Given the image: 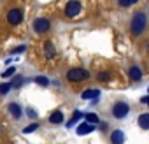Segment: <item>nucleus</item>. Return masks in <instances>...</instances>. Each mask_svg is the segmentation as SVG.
<instances>
[{"instance_id": "423d86ee", "label": "nucleus", "mask_w": 149, "mask_h": 144, "mask_svg": "<svg viewBox=\"0 0 149 144\" xmlns=\"http://www.w3.org/2000/svg\"><path fill=\"white\" fill-rule=\"evenodd\" d=\"M49 20H46V18H37L35 21H33V30L37 32V34H46V32H49Z\"/></svg>"}, {"instance_id": "4468645a", "label": "nucleus", "mask_w": 149, "mask_h": 144, "mask_svg": "<svg viewBox=\"0 0 149 144\" xmlns=\"http://www.w3.org/2000/svg\"><path fill=\"white\" fill-rule=\"evenodd\" d=\"M139 125L144 130H149V113H144V114L139 116Z\"/></svg>"}, {"instance_id": "f3484780", "label": "nucleus", "mask_w": 149, "mask_h": 144, "mask_svg": "<svg viewBox=\"0 0 149 144\" xmlns=\"http://www.w3.org/2000/svg\"><path fill=\"white\" fill-rule=\"evenodd\" d=\"M81 116H83V113H81V111H76V113H74V116L70 118V121H68V127H72V125H76V121H77V120H79Z\"/></svg>"}, {"instance_id": "0eeeda50", "label": "nucleus", "mask_w": 149, "mask_h": 144, "mask_svg": "<svg viewBox=\"0 0 149 144\" xmlns=\"http://www.w3.org/2000/svg\"><path fill=\"white\" fill-rule=\"evenodd\" d=\"M111 142L112 144H125V134L121 130H114L111 134Z\"/></svg>"}, {"instance_id": "ddd939ff", "label": "nucleus", "mask_w": 149, "mask_h": 144, "mask_svg": "<svg viewBox=\"0 0 149 144\" xmlns=\"http://www.w3.org/2000/svg\"><path fill=\"white\" fill-rule=\"evenodd\" d=\"M49 121H51L53 125H60V123L63 121V113H61V111H54V113L49 116Z\"/></svg>"}, {"instance_id": "b1692460", "label": "nucleus", "mask_w": 149, "mask_h": 144, "mask_svg": "<svg viewBox=\"0 0 149 144\" xmlns=\"http://www.w3.org/2000/svg\"><path fill=\"white\" fill-rule=\"evenodd\" d=\"M26 114H28V118H35V116H37V113H35L33 109H28V111H26Z\"/></svg>"}, {"instance_id": "f03ea898", "label": "nucleus", "mask_w": 149, "mask_h": 144, "mask_svg": "<svg viewBox=\"0 0 149 144\" xmlns=\"http://www.w3.org/2000/svg\"><path fill=\"white\" fill-rule=\"evenodd\" d=\"M88 78H90V72L86 69H79L77 67V69H70L67 72V79L72 81V83H79V81H84Z\"/></svg>"}, {"instance_id": "1a4fd4ad", "label": "nucleus", "mask_w": 149, "mask_h": 144, "mask_svg": "<svg viewBox=\"0 0 149 144\" xmlns=\"http://www.w3.org/2000/svg\"><path fill=\"white\" fill-rule=\"evenodd\" d=\"M128 78H130L132 81H139V79L142 78V70H140L139 67H130V69H128Z\"/></svg>"}, {"instance_id": "9d476101", "label": "nucleus", "mask_w": 149, "mask_h": 144, "mask_svg": "<svg viewBox=\"0 0 149 144\" xmlns=\"http://www.w3.org/2000/svg\"><path fill=\"white\" fill-rule=\"evenodd\" d=\"M7 109H9V113H11V116L13 118H19L21 116V107H19V104H16V102H11L9 106H7Z\"/></svg>"}, {"instance_id": "6e6552de", "label": "nucleus", "mask_w": 149, "mask_h": 144, "mask_svg": "<svg viewBox=\"0 0 149 144\" xmlns=\"http://www.w3.org/2000/svg\"><path fill=\"white\" fill-rule=\"evenodd\" d=\"M95 130V125H90V123H81L79 127H77V135H86V134H90V132H93Z\"/></svg>"}, {"instance_id": "393cba45", "label": "nucleus", "mask_w": 149, "mask_h": 144, "mask_svg": "<svg viewBox=\"0 0 149 144\" xmlns=\"http://www.w3.org/2000/svg\"><path fill=\"white\" fill-rule=\"evenodd\" d=\"M23 51H25V46H19V48L14 49V53H23Z\"/></svg>"}, {"instance_id": "aec40b11", "label": "nucleus", "mask_w": 149, "mask_h": 144, "mask_svg": "<svg viewBox=\"0 0 149 144\" xmlns=\"http://www.w3.org/2000/svg\"><path fill=\"white\" fill-rule=\"evenodd\" d=\"M133 4H135V0H119V6L121 7H130Z\"/></svg>"}, {"instance_id": "2eb2a0df", "label": "nucleus", "mask_w": 149, "mask_h": 144, "mask_svg": "<svg viewBox=\"0 0 149 144\" xmlns=\"http://www.w3.org/2000/svg\"><path fill=\"white\" fill-rule=\"evenodd\" d=\"M86 123H90V125H95V123H98V116H97V114H93V113L86 114Z\"/></svg>"}, {"instance_id": "dca6fc26", "label": "nucleus", "mask_w": 149, "mask_h": 144, "mask_svg": "<svg viewBox=\"0 0 149 144\" xmlns=\"http://www.w3.org/2000/svg\"><path fill=\"white\" fill-rule=\"evenodd\" d=\"M109 79H111V72H107V70L98 72V81H109Z\"/></svg>"}, {"instance_id": "39448f33", "label": "nucleus", "mask_w": 149, "mask_h": 144, "mask_svg": "<svg viewBox=\"0 0 149 144\" xmlns=\"http://www.w3.org/2000/svg\"><path fill=\"white\" fill-rule=\"evenodd\" d=\"M21 20H23V13H21V9H11V11L7 13V21H9V25L16 27V25L21 23Z\"/></svg>"}, {"instance_id": "f8f14e48", "label": "nucleus", "mask_w": 149, "mask_h": 144, "mask_svg": "<svg viewBox=\"0 0 149 144\" xmlns=\"http://www.w3.org/2000/svg\"><path fill=\"white\" fill-rule=\"evenodd\" d=\"M84 100H91V99H98L100 97V90H86V92H83V95H81Z\"/></svg>"}, {"instance_id": "412c9836", "label": "nucleus", "mask_w": 149, "mask_h": 144, "mask_svg": "<svg viewBox=\"0 0 149 144\" xmlns=\"http://www.w3.org/2000/svg\"><path fill=\"white\" fill-rule=\"evenodd\" d=\"M14 72H16V69H14V67H9V69L4 72V74H2V78H9V76H13V74H14Z\"/></svg>"}, {"instance_id": "f257e3e1", "label": "nucleus", "mask_w": 149, "mask_h": 144, "mask_svg": "<svg viewBox=\"0 0 149 144\" xmlns=\"http://www.w3.org/2000/svg\"><path fill=\"white\" fill-rule=\"evenodd\" d=\"M146 27H147V18H146V14H144L142 11H137V13L133 14V18H132L130 32H132L133 35H140V34L146 30Z\"/></svg>"}, {"instance_id": "7ed1b4c3", "label": "nucleus", "mask_w": 149, "mask_h": 144, "mask_svg": "<svg viewBox=\"0 0 149 144\" xmlns=\"http://www.w3.org/2000/svg\"><path fill=\"white\" fill-rule=\"evenodd\" d=\"M128 113H130V106H128L126 102H118V104L112 106V114H114V118H118V120L125 118Z\"/></svg>"}, {"instance_id": "20e7f679", "label": "nucleus", "mask_w": 149, "mask_h": 144, "mask_svg": "<svg viewBox=\"0 0 149 144\" xmlns=\"http://www.w3.org/2000/svg\"><path fill=\"white\" fill-rule=\"evenodd\" d=\"M81 4L79 2H76V0H72V2H68L67 6H65V14L68 16V18H76V16H79L81 14Z\"/></svg>"}, {"instance_id": "4be33fe9", "label": "nucleus", "mask_w": 149, "mask_h": 144, "mask_svg": "<svg viewBox=\"0 0 149 144\" xmlns=\"http://www.w3.org/2000/svg\"><path fill=\"white\" fill-rule=\"evenodd\" d=\"M35 81L39 83V85H42V86H46L49 81H47V78H44V76H39V78H35Z\"/></svg>"}, {"instance_id": "a211bd4d", "label": "nucleus", "mask_w": 149, "mask_h": 144, "mask_svg": "<svg viewBox=\"0 0 149 144\" xmlns=\"http://www.w3.org/2000/svg\"><path fill=\"white\" fill-rule=\"evenodd\" d=\"M11 88H13V86H11V83H2V85H0V95H6Z\"/></svg>"}, {"instance_id": "9b49d317", "label": "nucleus", "mask_w": 149, "mask_h": 144, "mask_svg": "<svg viewBox=\"0 0 149 144\" xmlns=\"http://www.w3.org/2000/svg\"><path fill=\"white\" fill-rule=\"evenodd\" d=\"M44 56L46 58H54L56 56V51H54V46L47 41V42H44Z\"/></svg>"}, {"instance_id": "a878e982", "label": "nucleus", "mask_w": 149, "mask_h": 144, "mask_svg": "<svg viewBox=\"0 0 149 144\" xmlns=\"http://www.w3.org/2000/svg\"><path fill=\"white\" fill-rule=\"evenodd\" d=\"M146 104H147V106H149V95H147V102H146Z\"/></svg>"}, {"instance_id": "6ab92c4d", "label": "nucleus", "mask_w": 149, "mask_h": 144, "mask_svg": "<svg viewBox=\"0 0 149 144\" xmlns=\"http://www.w3.org/2000/svg\"><path fill=\"white\" fill-rule=\"evenodd\" d=\"M37 127H39L37 123H30V125H28V127L23 130V134H30V132H35V130H37Z\"/></svg>"}, {"instance_id": "5701e85b", "label": "nucleus", "mask_w": 149, "mask_h": 144, "mask_svg": "<svg viewBox=\"0 0 149 144\" xmlns=\"http://www.w3.org/2000/svg\"><path fill=\"white\" fill-rule=\"evenodd\" d=\"M21 83H23V78H21V76H18V78L11 83V86H16V88H18V86H21Z\"/></svg>"}]
</instances>
